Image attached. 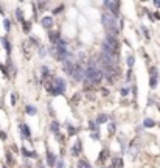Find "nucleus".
<instances>
[{"label":"nucleus","instance_id":"22","mask_svg":"<svg viewBox=\"0 0 160 168\" xmlns=\"http://www.w3.org/2000/svg\"><path fill=\"white\" fill-rule=\"evenodd\" d=\"M106 122H107V115L100 114V115H98V118H96V123H106Z\"/></svg>","mask_w":160,"mask_h":168},{"label":"nucleus","instance_id":"12","mask_svg":"<svg viewBox=\"0 0 160 168\" xmlns=\"http://www.w3.org/2000/svg\"><path fill=\"white\" fill-rule=\"evenodd\" d=\"M48 38H50V41L51 42H59V39H61V34H59V31H50L48 33Z\"/></svg>","mask_w":160,"mask_h":168},{"label":"nucleus","instance_id":"35","mask_svg":"<svg viewBox=\"0 0 160 168\" xmlns=\"http://www.w3.org/2000/svg\"><path fill=\"white\" fill-rule=\"evenodd\" d=\"M109 132H111V134L115 132V123H109Z\"/></svg>","mask_w":160,"mask_h":168},{"label":"nucleus","instance_id":"29","mask_svg":"<svg viewBox=\"0 0 160 168\" xmlns=\"http://www.w3.org/2000/svg\"><path fill=\"white\" fill-rule=\"evenodd\" d=\"M56 140H58L59 143H64V140H65V139H64V135H62L61 132H58V134H56Z\"/></svg>","mask_w":160,"mask_h":168},{"label":"nucleus","instance_id":"39","mask_svg":"<svg viewBox=\"0 0 160 168\" xmlns=\"http://www.w3.org/2000/svg\"><path fill=\"white\" fill-rule=\"evenodd\" d=\"M127 92H129V89H126V87H124V89H121V95H123V97H126V95H127Z\"/></svg>","mask_w":160,"mask_h":168},{"label":"nucleus","instance_id":"16","mask_svg":"<svg viewBox=\"0 0 160 168\" xmlns=\"http://www.w3.org/2000/svg\"><path fill=\"white\" fill-rule=\"evenodd\" d=\"M143 126H145V128H154V126H156V122H154L152 118H145V120H143Z\"/></svg>","mask_w":160,"mask_h":168},{"label":"nucleus","instance_id":"10","mask_svg":"<svg viewBox=\"0 0 160 168\" xmlns=\"http://www.w3.org/2000/svg\"><path fill=\"white\" fill-rule=\"evenodd\" d=\"M47 164H48V167H54L56 165V156L51 151H47Z\"/></svg>","mask_w":160,"mask_h":168},{"label":"nucleus","instance_id":"45","mask_svg":"<svg viewBox=\"0 0 160 168\" xmlns=\"http://www.w3.org/2000/svg\"><path fill=\"white\" fill-rule=\"evenodd\" d=\"M5 69H6V67H5V66H3V64H0V70H2V72H3V70H5Z\"/></svg>","mask_w":160,"mask_h":168},{"label":"nucleus","instance_id":"33","mask_svg":"<svg viewBox=\"0 0 160 168\" xmlns=\"http://www.w3.org/2000/svg\"><path fill=\"white\" fill-rule=\"evenodd\" d=\"M142 31H143V34H145V38H146V39H149V38H151V36H149V31H148L145 27H142Z\"/></svg>","mask_w":160,"mask_h":168},{"label":"nucleus","instance_id":"32","mask_svg":"<svg viewBox=\"0 0 160 168\" xmlns=\"http://www.w3.org/2000/svg\"><path fill=\"white\" fill-rule=\"evenodd\" d=\"M54 168H65V164H64V160H59V162H56Z\"/></svg>","mask_w":160,"mask_h":168},{"label":"nucleus","instance_id":"25","mask_svg":"<svg viewBox=\"0 0 160 168\" xmlns=\"http://www.w3.org/2000/svg\"><path fill=\"white\" fill-rule=\"evenodd\" d=\"M62 9H64V5H61V6H56V8L53 9V14H54V16H58L59 13H62Z\"/></svg>","mask_w":160,"mask_h":168},{"label":"nucleus","instance_id":"41","mask_svg":"<svg viewBox=\"0 0 160 168\" xmlns=\"http://www.w3.org/2000/svg\"><path fill=\"white\" fill-rule=\"evenodd\" d=\"M132 93H134V97L137 95V86H134V87H132Z\"/></svg>","mask_w":160,"mask_h":168},{"label":"nucleus","instance_id":"44","mask_svg":"<svg viewBox=\"0 0 160 168\" xmlns=\"http://www.w3.org/2000/svg\"><path fill=\"white\" fill-rule=\"evenodd\" d=\"M0 14H2V16L5 14V11H3V8H2V5H0Z\"/></svg>","mask_w":160,"mask_h":168},{"label":"nucleus","instance_id":"47","mask_svg":"<svg viewBox=\"0 0 160 168\" xmlns=\"http://www.w3.org/2000/svg\"><path fill=\"white\" fill-rule=\"evenodd\" d=\"M159 111H160V106H159Z\"/></svg>","mask_w":160,"mask_h":168},{"label":"nucleus","instance_id":"2","mask_svg":"<svg viewBox=\"0 0 160 168\" xmlns=\"http://www.w3.org/2000/svg\"><path fill=\"white\" fill-rule=\"evenodd\" d=\"M104 6L109 8L112 17H118L120 16V6H121L120 2H104Z\"/></svg>","mask_w":160,"mask_h":168},{"label":"nucleus","instance_id":"20","mask_svg":"<svg viewBox=\"0 0 160 168\" xmlns=\"http://www.w3.org/2000/svg\"><path fill=\"white\" fill-rule=\"evenodd\" d=\"M107 156H109V151H107V150H103L101 154H100V157H98V160H100V162H104Z\"/></svg>","mask_w":160,"mask_h":168},{"label":"nucleus","instance_id":"34","mask_svg":"<svg viewBox=\"0 0 160 168\" xmlns=\"http://www.w3.org/2000/svg\"><path fill=\"white\" fill-rule=\"evenodd\" d=\"M80 98H81V93H75L72 101H73V103H78V101H80Z\"/></svg>","mask_w":160,"mask_h":168},{"label":"nucleus","instance_id":"17","mask_svg":"<svg viewBox=\"0 0 160 168\" xmlns=\"http://www.w3.org/2000/svg\"><path fill=\"white\" fill-rule=\"evenodd\" d=\"M112 165L115 168H123V160H121L120 157H115V159L112 160Z\"/></svg>","mask_w":160,"mask_h":168},{"label":"nucleus","instance_id":"27","mask_svg":"<svg viewBox=\"0 0 160 168\" xmlns=\"http://www.w3.org/2000/svg\"><path fill=\"white\" fill-rule=\"evenodd\" d=\"M67 129H69V135H75L76 134V128H73V126H67Z\"/></svg>","mask_w":160,"mask_h":168},{"label":"nucleus","instance_id":"4","mask_svg":"<svg viewBox=\"0 0 160 168\" xmlns=\"http://www.w3.org/2000/svg\"><path fill=\"white\" fill-rule=\"evenodd\" d=\"M106 44L115 51V53H118V50H120V42L117 41V38H114V36H111V34H107V38H106Z\"/></svg>","mask_w":160,"mask_h":168},{"label":"nucleus","instance_id":"19","mask_svg":"<svg viewBox=\"0 0 160 168\" xmlns=\"http://www.w3.org/2000/svg\"><path fill=\"white\" fill-rule=\"evenodd\" d=\"M22 27H23V31H25V33H30V31H31V22L25 20V22L22 24Z\"/></svg>","mask_w":160,"mask_h":168},{"label":"nucleus","instance_id":"37","mask_svg":"<svg viewBox=\"0 0 160 168\" xmlns=\"http://www.w3.org/2000/svg\"><path fill=\"white\" fill-rule=\"evenodd\" d=\"M89 128H90L93 132H95V131H98V129H96V125H95V122H90V123H89Z\"/></svg>","mask_w":160,"mask_h":168},{"label":"nucleus","instance_id":"40","mask_svg":"<svg viewBox=\"0 0 160 168\" xmlns=\"http://www.w3.org/2000/svg\"><path fill=\"white\" fill-rule=\"evenodd\" d=\"M38 6H39L40 9H42V8L45 6V2H39V3H38Z\"/></svg>","mask_w":160,"mask_h":168},{"label":"nucleus","instance_id":"46","mask_svg":"<svg viewBox=\"0 0 160 168\" xmlns=\"http://www.w3.org/2000/svg\"><path fill=\"white\" fill-rule=\"evenodd\" d=\"M3 168H8V167H6V165H3Z\"/></svg>","mask_w":160,"mask_h":168},{"label":"nucleus","instance_id":"9","mask_svg":"<svg viewBox=\"0 0 160 168\" xmlns=\"http://www.w3.org/2000/svg\"><path fill=\"white\" fill-rule=\"evenodd\" d=\"M0 42L3 44V47H5V51H6V53H8V56H9V55H11V48H13V47H11V42L8 41V38H6V36L0 38Z\"/></svg>","mask_w":160,"mask_h":168},{"label":"nucleus","instance_id":"11","mask_svg":"<svg viewBox=\"0 0 160 168\" xmlns=\"http://www.w3.org/2000/svg\"><path fill=\"white\" fill-rule=\"evenodd\" d=\"M5 157H6V167H8V165H9V167H13V165L16 164V160H14V156H13V153L6 151V153H5Z\"/></svg>","mask_w":160,"mask_h":168},{"label":"nucleus","instance_id":"26","mask_svg":"<svg viewBox=\"0 0 160 168\" xmlns=\"http://www.w3.org/2000/svg\"><path fill=\"white\" fill-rule=\"evenodd\" d=\"M42 76L45 78V76H50V70H48V67H42Z\"/></svg>","mask_w":160,"mask_h":168},{"label":"nucleus","instance_id":"7","mask_svg":"<svg viewBox=\"0 0 160 168\" xmlns=\"http://www.w3.org/2000/svg\"><path fill=\"white\" fill-rule=\"evenodd\" d=\"M70 153H72V156H75V157H78V156H80L81 154V140H76V143L72 146Z\"/></svg>","mask_w":160,"mask_h":168},{"label":"nucleus","instance_id":"38","mask_svg":"<svg viewBox=\"0 0 160 168\" xmlns=\"http://www.w3.org/2000/svg\"><path fill=\"white\" fill-rule=\"evenodd\" d=\"M6 139H8L6 132H5V131H0V140H6Z\"/></svg>","mask_w":160,"mask_h":168},{"label":"nucleus","instance_id":"14","mask_svg":"<svg viewBox=\"0 0 160 168\" xmlns=\"http://www.w3.org/2000/svg\"><path fill=\"white\" fill-rule=\"evenodd\" d=\"M16 19H17L20 24H23V22H25V19H23V13H22V9H20V8H17V9H16Z\"/></svg>","mask_w":160,"mask_h":168},{"label":"nucleus","instance_id":"18","mask_svg":"<svg viewBox=\"0 0 160 168\" xmlns=\"http://www.w3.org/2000/svg\"><path fill=\"white\" fill-rule=\"evenodd\" d=\"M59 128H61L59 122H53V123H51V126H50V129H51L54 134H58V132H59Z\"/></svg>","mask_w":160,"mask_h":168},{"label":"nucleus","instance_id":"21","mask_svg":"<svg viewBox=\"0 0 160 168\" xmlns=\"http://www.w3.org/2000/svg\"><path fill=\"white\" fill-rule=\"evenodd\" d=\"M78 168H92V167H90V164H89L85 159H82V160L78 162Z\"/></svg>","mask_w":160,"mask_h":168},{"label":"nucleus","instance_id":"3","mask_svg":"<svg viewBox=\"0 0 160 168\" xmlns=\"http://www.w3.org/2000/svg\"><path fill=\"white\" fill-rule=\"evenodd\" d=\"M53 87H54L56 95H64V92H65V81L62 78H54Z\"/></svg>","mask_w":160,"mask_h":168},{"label":"nucleus","instance_id":"15","mask_svg":"<svg viewBox=\"0 0 160 168\" xmlns=\"http://www.w3.org/2000/svg\"><path fill=\"white\" fill-rule=\"evenodd\" d=\"M25 112H27L28 115H36V114H38V109H36L34 106H30V104H28V106L25 108Z\"/></svg>","mask_w":160,"mask_h":168},{"label":"nucleus","instance_id":"42","mask_svg":"<svg viewBox=\"0 0 160 168\" xmlns=\"http://www.w3.org/2000/svg\"><path fill=\"white\" fill-rule=\"evenodd\" d=\"M152 19H159V20H160V14H159V13H156V14L152 16Z\"/></svg>","mask_w":160,"mask_h":168},{"label":"nucleus","instance_id":"31","mask_svg":"<svg viewBox=\"0 0 160 168\" xmlns=\"http://www.w3.org/2000/svg\"><path fill=\"white\" fill-rule=\"evenodd\" d=\"M16 103H17V95H16V93H11V104L14 106Z\"/></svg>","mask_w":160,"mask_h":168},{"label":"nucleus","instance_id":"43","mask_svg":"<svg viewBox=\"0 0 160 168\" xmlns=\"http://www.w3.org/2000/svg\"><path fill=\"white\" fill-rule=\"evenodd\" d=\"M154 5H156L157 8H160V2H159V0H154Z\"/></svg>","mask_w":160,"mask_h":168},{"label":"nucleus","instance_id":"13","mask_svg":"<svg viewBox=\"0 0 160 168\" xmlns=\"http://www.w3.org/2000/svg\"><path fill=\"white\" fill-rule=\"evenodd\" d=\"M20 151H22V154H23L25 157H38V154H36L34 151H28L25 146H22V150H20Z\"/></svg>","mask_w":160,"mask_h":168},{"label":"nucleus","instance_id":"23","mask_svg":"<svg viewBox=\"0 0 160 168\" xmlns=\"http://www.w3.org/2000/svg\"><path fill=\"white\" fill-rule=\"evenodd\" d=\"M3 28H5L6 31L11 30V20H9V19H5V20H3Z\"/></svg>","mask_w":160,"mask_h":168},{"label":"nucleus","instance_id":"1","mask_svg":"<svg viewBox=\"0 0 160 168\" xmlns=\"http://www.w3.org/2000/svg\"><path fill=\"white\" fill-rule=\"evenodd\" d=\"M101 20H103L104 28L109 31V34L115 38V36L118 34V27H117V20H115V17H112L109 13H104L103 17H101Z\"/></svg>","mask_w":160,"mask_h":168},{"label":"nucleus","instance_id":"5","mask_svg":"<svg viewBox=\"0 0 160 168\" xmlns=\"http://www.w3.org/2000/svg\"><path fill=\"white\" fill-rule=\"evenodd\" d=\"M70 76H73L75 81H81L84 78V70H82V67H81L80 64H75V70H73V73Z\"/></svg>","mask_w":160,"mask_h":168},{"label":"nucleus","instance_id":"36","mask_svg":"<svg viewBox=\"0 0 160 168\" xmlns=\"http://www.w3.org/2000/svg\"><path fill=\"white\" fill-rule=\"evenodd\" d=\"M149 72H151V76H157V69L156 67H151Z\"/></svg>","mask_w":160,"mask_h":168},{"label":"nucleus","instance_id":"6","mask_svg":"<svg viewBox=\"0 0 160 168\" xmlns=\"http://www.w3.org/2000/svg\"><path fill=\"white\" fill-rule=\"evenodd\" d=\"M19 129H20V132L23 134L22 137L23 139H28V140H31V131H30V128L27 125H19Z\"/></svg>","mask_w":160,"mask_h":168},{"label":"nucleus","instance_id":"30","mask_svg":"<svg viewBox=\"0 0 160 168\" xmlns=\"http://www.w3.org/2000/svg\"><path fill=\"white\" fill-rule=\"evenodd\" d=\"M90 137H92L93 140H100V132H98V131H95V132H92V134H90Z\"/></svg>","mask_w":160,"mask_h":168},{"label":"nucleus","instance_id":"24","mask_svg":"<svg viewBox=\"0 0 160 168\" xmlns=\"http://www.w3.org/2000/svg\"><path fill=\"white\" fill-rule=\"evenodd\" d=\"M149 86H151V89H156V87H157V76H151Z\"/></svg>","mask_w":160,"mask_h":168},{"label":"nucleus","instance_id":"28","mask_svg":"<svg viewBox=\"0 0 160 168\" xmlns=\"http://www.w3.org/2000/svg\"><path fill=\"white\" fill-rule=\"evenodd\" d=\"M134 61H135V59H134V56H132V55H129V56H127V66H129V67H132V66H134Z\"/></svg>","mask_w":160,"mask_h":168},{"label":"nucleus","instance_id":"8","mask_svg":"<svg viewBox=\"0 0 160 168\" xmlns=\"http://www.w3.org/2000/svg\"><path fill=\"white\" fill-rule=\"evenodd\" d=\"M40 25H42L44 28H48V30H50V28L53 27V19L48 17V16H47V17H42V19H40Z\"/></svg>","mask_w":160,"mask_h":168}]
</instances>
